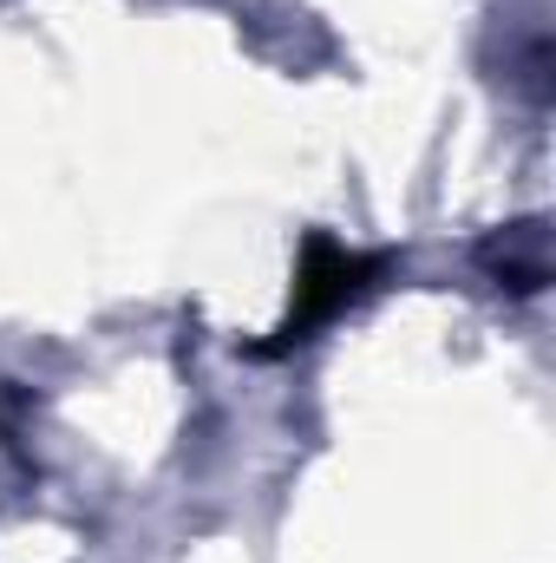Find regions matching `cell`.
<instances>
[{"label":"cell","mask_w":556,"mask_h":563,"mask_svg":"<svg viewBox=\"0 0 556 563\" xmlns=\"http://www.w3.org/2000/svg\"><path fill=\"white\" fill-rule=\"evenodd\" d=\"M360 276H367V263L360 256H347V250H334V243H308V269H301V282H294V308H288V341H301L314 321H327L354 288H360Z\"/></svg>","instance_id":"1"}]
</instances>
